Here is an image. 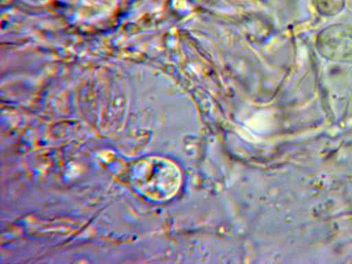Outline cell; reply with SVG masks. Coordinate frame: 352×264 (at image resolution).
<instances>
[{
	"instance_id": "1",
	"label": "cell",
	"mask_w": 352,
	"mask_h": 264,
	"mask_svg": "<svg viewBox=\"0 0 352 264\" xmlns=\"http://www.w3.org/2000/svg\"><path fill=\"white\" fill-rule=\"evenodd\" d=\"M131 181L140 194L153 201H165L173 197L179 188L181 172L169 160L160 157L142 159L133 166Z\"/></svg>"
},
{
	"instance_id": "2",
	"label": "cell",
	"mask_w": 352,
	"mask_h": 264,
	"mask_svg": "<svg viewBox=\"0 0 352 264\" xmlns=\"http://www.w3.org/2000/svg\"><path fill=\"white\" fill-rule=\"evenodd\" d=\"M318 49L325 58L338 62H352V26L335 25L318 36Z\"/></svg>"
},
{
	"instance_id": "3",
	"label": "cell",
	"mask_w": 352,
	"mask_h": 264,
	"mask_svg": "<svg viewBox=\"0 0 352 264\" xmlns=\"http://www.w3.org/2000/svg\"><path fill=\"white\" fill-rule=\"evenodd\" d=\"M344 0H314L318 12L324 14L331 15L340 12Z\"/></svg>"
}]
</instances>
